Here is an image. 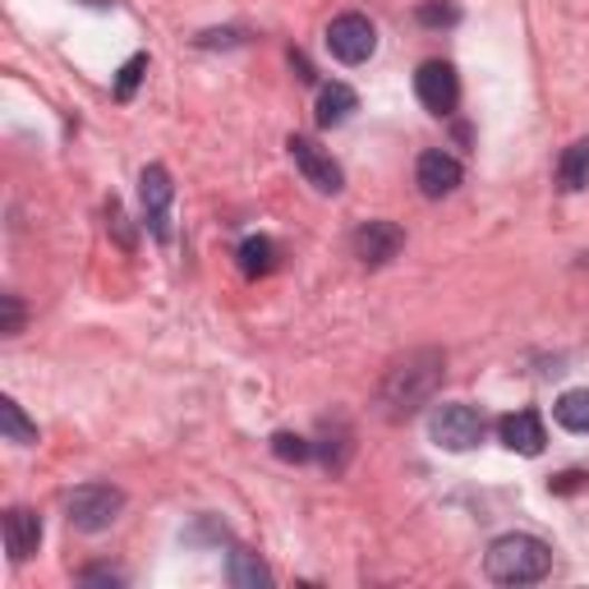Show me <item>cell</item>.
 Instances as JSON below:
<instances>
[{"label": "cell", "instance_id": "23", "mask_svg": "<svg viewBox=\"0 0 589 589\" xmlns=\"http://www.w3.org/2000/svg\"><path fill=\"white\" fill-rule=\"evenodd\" d=\"M125 576L120 571H107V567H97V571H84V585H120Z\"/></svg>", "mask_w": 589, "mask_h": 589}, {"label": "cell", "instance_id": "19", "mask_svg": "<svg viewBox=\"0 0 589 589\" xmlns=\"http://www.w3.org/2000/svg\"><path fill=\"white\" fill-rule=\"evenodd\" d=\"M272 452L282 457V461H291V465H300V461L314 457V442L300 438V433H276V438H272Z\"/></svg>", "mask_w": 589, "mask_h": 589}, {"label": "cell", "instance_id": "12", "mask_svg": "<svg viewBox=\"0 0 589 589\" xmlns=\"http://www.w3.org/2000/svg\"><path fill=\"white\" fill-rule=\"evenodd\" d=\"M6 548H10L14 562H28L32 552L42 548V521H38V516H32L28 507L6 511Z\"/></svg>", "mask_w": 589, "mask_h": 589}, {"label": "cell", "instance_id": "20", "mask_svg": "<svg viewBox=\"0 0 589 589\" xmlns=\"http://www.w3.org/2000/svg\"><path fill=\"white\" fill-rule=\"evenodd\" d=\"M144 69H148V56H134V60H125L120 79H116V97H120V101H129V97H134L138 79H144Z\"/></svg>", "mask_w": 589, "mask_h": 589}, {"label": "cell", "instance_id": "9", "mask_svg": "<svg viewBox=\"0 0 589 589\" xmlns=\"http://www.w3.org/2000/svg\"><path fill=\"white\" fill-rule=\"evenodd\" d=\"M461 176H465L461 161H457L452 153H442V148L424 153L420 166H414V185H420L424 198H446V194H457Z\"/></svg>", "mask_w": 589, "mask_h": 589}, {"label": "cell", "instance_id": "17", "mask_svg": "<svg viewBox=\"0 0 589 589\" xmlns=\"http://www.w3.org/2000/svg\"><path fill=\"white\" fill-rule=\"evenodd\" d=\"M0 433H6V442H14V446H32V442H38V424L23 420V410H19L14 396L0 401Z\"/></svg>", "mask_w": 589, "mask_h": 589}, {"label": "cell", "instance_id": "6", "mask_svg": "<svg viewBox=\"0 0 589 589\" xmlns=\"http://www.w3.org/2000/svg\"><path fill=\"white\" fill-rule=\"evenodd\" d=\"M414 97L424 101V111L452 116L457 101H461V79H457V69L446 65V60H424L420 75H414Z\"/></svg>", "mask_w": 589, "mask_h": 589}, {"label": "cell", "instance_id": "22", "mask_svg": "<svg viewBox=\"0 0 589 589\" xmlns=\"http://www.w3.org/2000/svg\"><path fill=\"white\" fill-rule=\"evenodd\" d=\"M0 332H6V336L23 332V304L14 295H0Z\"/></svg>", "mask_w": 589, "mask_h": 589}, {"label": "cell", "instance_id": "10", "mask_svg": "<svg viewBox=\"0 0 589 589\" xmlns=\"http://www.w3.org/2000/svg\"><path fill=\"white\" fill-rule=\"evenodd\" d=\"M498 438H502L507 452H516V457H539V452H543V442H548L543 420H539L534 410L502 414V420H498Z\"/></svg>", "mask_w": 589, "mask_h": 589}, {"label": "cell", "instance_id": "16", "mask_svg": "<svg viewBox=\"0 0 589 589\" xmlns=\"http://www.w3.org/2000/svg\"><path fill=\"white\" fill-rule=\"evenodd\" d=\"M276 267V245L267 235H249L245 245H239V272L245 276H267Z\"/></svg>", "mask_w": 589, "mask_h": 589}, {"label": "cell", "instance_id": "13", "mask_svg": "<svg viewBox=\"0 0 589 589\" xmlns=\"http://www.w3.org/2000/svg\"><path fill=\"white\" fill-rule=\"evenodd\" d=\"M360 107V97H355V88H345V84H327L323 92H318V125L323 129H332V125H345L351 120V111Z\"/></svg>", "mask_w": 589, "mask_h": 589}, {"label": "cell", "instance_id": "2", "mask_svg": "<svg viewBox=\"0 0 589 589\" xmlns=\"http://www.w3.org/2000/svg\"><path fill=\"white\" fill-rule=\"evenodd\" d=\"M483 571H489L493 585H539L552 571V548L534 534H502L493 539L489 558H483Z\"/></svg>", "mask_w": 589, "mask_h": 589}, {"label": "cell", "instance_id": "14", "mask_svg": "<svg viewBox=\"0 0 589 589\" xmlns=\"http://www.w3.org/2000/svg\"><path fill=\"white\" fill-rule=\"evenodd\" d=\"M558 185L567 194H580L589 185V138H580V144H571L558 161Z\"/></svg>", "mask_w": 589, "mask_h": 589}, {"label": "cell", "instance_id": "15", "mask_svg": "<svg viewBox=\"0 0 589 589\" xmlns=\"http://www.w3.org/2000/svg\"><path fill=\"white\" fill-rule=\"evenodd\" d=\"M552 414H558V424H562V429H571V433H589V387L562 392L558 405H552Z\"/></svg>", "mask_w": 589, "mask_h": 589}, {"label": "cell", "instance_id": "1", "mask_svg": "<svg viewBox=\"0 0 589 589\" xmlns=\"http://www.w3.org/2000/svg\"><path fill=\"white\" fill-rule=\"evenodd\" d=\"M442 369H446L442 351H414V355H405V360L387 373V383H383V405H387L392 420H405V414H414L420 405L433 401V392H438V383H442Z\"/></svg>", "mask_w": 589, "mask_h": 589}, {"label": "cell", "instance_id": "8", "mask_svg": "<svg viewBox=\"0 0 589 589\" xmlns=\"http://www.w3.org/2000/svg\"><path fill=\"white\" fill-rule=\"evenodd\" d=\"M401 249H405V230H401L396 222H364V226L355 230V254H360V263H369V267L392 263Z\"/></svg>", "mask_w": 589, "mask_h": 589}, {"label": "cell", "instance_id": "7", "mask_svg": "<svg viewBox=\"0 0 589 589\" xmlns=\"http://www.w3.org/2000/svg\"><path fill=\"white\" fill-rule=\"evenodd\" d=\"M327 51H332L341 65H364V60L377 51V28H373L364 14H341V19H332V28H327Z\"/></svg>", "mask_w": 589, "mask_h": 589}, {"label": "cell", "instance_id": "18", "mask_svg": "<svg viewBox=\"0 0 589 589\" xmlns=\"http://www.w3.org/2000/svg\"><path fill=\"white\" fill-rule=\"evenodd\" d=\"M230 580L239 585V589H263V585H272V571L258 562V552H230Z\"/></svg>", "mask_w": 589, "mask_h": 589}, {"label": "cell", "instance_id": "11", "mask_svg": "<svg viewBox=\"0 0 589 589\" xmlns=\"http://www.w3.org/2000/svg\"><path fill=\"white\" fill-rule=\"evenodd\" d=\"M170 176L166 166H144V176H138V198H144V222L153 226L157 239H166V213H170Z\"/></svg>", "mask_w": 589, "mask_h": 589}, {"label": "cell", "instance_id": "21", "mask_svg": "<svg viewBox=\"0 0 589 589\" xmlns=\"http://www.w3.org/2000/svg\"><path fill=\"white\" fill-rule=\"evenodd\" d=\"M461 19V10L457 6H442V0H429V6H420V23H429V28H452Z\"/></svg>", "mask_w": 589, "mask_h": 589}, {"label": "cell", "instance_id": "5", "mask_svg": "<svg viewBox=\"0 0 589 589\" xmlns=\"http://www.w3.org/2000/svg\"><path fill=\"white\" fill-rule=\"evenodd\" d=\"M291 157H295V166H300V176L314 185L318 194H341L345 189V170L336 166V157L327 153V148H318L314 138H304V134H291Z\"/></svg>", "mask_w": 589, "mask_h": 589}, {"label": "cell", "instance_id": "4", "mask_svg": "<svg viewBox=\"0 0 589 589\" xmlns=\"http://www.w3.org/2000/svg\"><path fill=\"white\" fill-rule=\"evenodd\" d=\"M429 433L433 442L442 446V452H474V446L483 442V433H489V424H483V414L465 401H446L429 414Z\"/></svg>", "mask_w": 589, "mask_h": 589}, {"label": "cell", "instance_id": "3", "mask_svg": "<svg viewBox=\"0 0 589 589\" xmlns=\"http://www.w3.org/2000/svg\"><path fill=\"white\" fill-rule=\"evenodd\" d=\"M120 511H125V493L116 489V483H84V489H75V493L65 498L69 526L84 530V534L111 530L120 521Z\"/></svg>", "mask_w": 589, "mask_h": 589}]
</instances>
